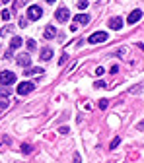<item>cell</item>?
Listing matches in <instances>:
<instances>
[{
  "label": "cell",
  "mask_w": 144,
  "mask_h": 163,
  "mask_svg": "<svg viewBox=\"0 0 144 163\" xmlns=\"http://www.w3.org/2000/svg\"><path fill=\"white\" fill-rule=\"evenodd\" d=\"M26 25H27V19L22 18V19H20V27H26Z\"/></svg>",
  "instance_id": "obj_29"
},
{
  "label": "cell",
  "mask_w": 144,
  "mask_h": 163,
  "mask_svg": "<svg viewBox=\"0 0 144 163\" xmlns=\"http://www.w3.org/2000/svg\"><path fill=\"white\" fill-rule=\"evenodd\" d=\"M78 8H80V10L88 8V0H80V2H78Z\"/></svg>",
  "instance_id": "obj_20"
},
{
  "label": "cell",
  "mask_w": 144,
  "mask_h": 163,
  "mask_svg": "<svg viewBox=\"0 0 144 163\" xmlns=\"http://www.w3.org/2000/svg\"><path fill=\"white\" fill-rule=\"evenodd\" d=\"M107 105H109V101L107 99H100V103H97V107L103 111V109H107Z\"/></svg>",
  "instance_id": "obj_16"
},
{
  "label": "cell",
  "mask_w": 144,
  "mask_h": 163,
  "mask_svg": "<svg viewBox=\"0 0 144 163\" xmlns=\"http://www.w3.org/2000/svg\"><path fill=\"white\" fill-rule=\"evenodd\" d=\"M10 29H12V27H4V29L0 31V35H8V33H10Z\"/></svg>",
  "instance_id": "obj_28"
},
{
  "label": "cell",
  "mask_w": 144,
  "mask_h": 163,
  "mask_svg": "<svg viewBox=\"0 0 144 163\" xmlns=\"http://www.w3.org/2000/svg\"><path fill=\"white\" fill-rule=\"evenodd\" d=\"M10 18H12V12L10 10H2V19H4V22H8Z\"/></svg>",
  "instance_id": "obj_17"
},
{
  "label": "cell",
  "mask_w": 144,
  "mask_h": 163,
  "mask_svg": "<svg viewBox=\"0 0 144 163\" xmlns=\"http://www.w3.org/2000/svg\"><path fill=\"white\" fill-rule=\"evenodd\" d=\"M59 132H60V134H68V126H60Z\"/></svg>",
  "instance_id": "obj_27"
},
{
  "label": "cell",
  "mask_w": 144,
  "mask_h": 163,
  "mask_svg": "<svg viewBox=\"0 0 144 163\" xmlns=\"http://www.w3.org/2000/svg\"><path fill=\"white\" fill-rule=\"evenodd\" d=\"M12 56H14V51H12V49H8V51H6V55H4V58H8V60H10Z\"/></svg>",
  "instance_id": "obj_22"
},
{
  "label": "cell",
  "mask_w": 144,
  "mask_h": 163,
  "mask_svg": "<svg viewBox=\"0 0 144 163\" xmlns=\"http://www.w3.org/2000/svg\"><path fill=\"white\" fill-rule=\"evenodd\" d=\"M93 87H97V89H100V87H105V82L103 80H97L96 84H93Z\"/></svg>",
  "instance_id": "obj_21"
},
{
  "label": "cell",
  "mask_w": 144,
  "mask_h": 163,
  "mask_svg": "<svg viewBox=\"0 0 144 163\" xmlns=\"http://www.w3.org/2000/svg\"><path fill=\"white\" fill-rule=\"evenodd\" d=\"M140 89H142V85H136V87L130 89V93H140Z\"/></svg>",
  "instance_id": "obj_26"
},
{
  "label": "cell",
  "mask_w": 144,
  "mask_h": 163,
  "mask_svg": "<svg viewBox=\"0 0 144 163\" xmlns=\"http://www.w3.org/2000/svg\"><path fill=\"white\" fill-rule=\"evenodd\" d=\"M16 62H18L22 68H29V64H31V58H29V55H20Z\"/></svg>",
  "instance_id": "obj_7"
},
{
  "label": "cell",
  "mask_w": 144,
  "mask_h": 163,
  "mask_svg": "<svg viewBox=\"0 0 144 163\" xmlns=\"http://www.w3.org/2000/svg\"><path fill=\"white\" fill-rule=\"evenodd\" d=\"M27 47H29V51H33V49H35V41L29 39V41H27Z\"/></svg>",
  "instance_id": "obj_24"
},
{
  "label": "cell",
  "mask_w": 144,
  "mask_h": 163,
  "mask_svg": "<svg viewBox=\"0 0 144 163\" xmlns=\"http://www.w3.org/2000/svg\"><path fill=\"white\" fill-rule=\"evenodd\" d=\"M10 87H8V85H2V87H0V97H10Z\"/></svg>",
  "instance_id": "obj_14"
},
{
  "label": "cell",
  "mask_w": 144,
  "mask_h": 163,
  "mask_svg": "<svg viewBox=\"0 0 144 163\" xmlns=\"http://www.w3.org/2000/svg\"><path fill=\"white\" fill-rule=\"evenodd\" d=\"M35 87L33 82H22V84L18 85V95H27V93H31Z\"/></svg>",
  "instance_id": "obj_3"
},
{
  "label": "cell",
  "mask_w": 144,
  "mask_h": 163,
  "mask_svg": "<svg viewBox=\"0 0 144 163\" xmlns=\"http://www.w3.org/2000/svg\"><path fill=\"white\" fill-rule=\"evenodd\" d=\"M10 105V99L8 97H0V109H6Z\"/></svg>",
  "instance_id": "obj_15"
},
{
  "label": "cell",
  "mask_w": 144,
  "mask_h": 163,
  "mask_svg": "<svg viewBox=\"0 0 144 163\" xmlns=\"http://www.w3.org/2000/svg\"><path fill=\"white\" fill-rule=\"evenodd\" d=\"M51 58H53V49L51 47L41 49V60H51Z\"/></svg>",
  "instance_id": "obj_9"
},
{
  "label": "cell",
  "mask_w": 144,
  "mask_h": 163,
  "mask_svg": "<svg viewBox=\"0 0 144 163\" xmlns=\"http://www.w3.org/2000/svg\"><path fill=\"white\" fill-rule=\"evenodd\" d=\"M35 74H43V68H26L23 76H35Z\"/></svg>",
  "instance_id": "obj_12"
},
{
  "label": "cell",
  "mask_w": 144,
  "mask_h": 163,
  "mask_svg": "<svg viewBox=\"0 0 144 163\" xmlns=\"http://www.w3.org/2000/svg\"><path fill=\"white\" fill-rule=\"evenodd\" d=\"M74 163H80V153H74Z\"/></svg>",
  "instance_id": "obj_30"
},
{
  "label": "cell",
  "mask_w": 144,
  "mask_h": 163,
  "mask_svg": "<svg viewBox=\"0 0 144 163\" xmlns=\"http://www.w3.org/2000/svg\"><path fill=\"white\" fill-rule=\"evenodd\" d=\"M22 152L23 153H31V146L29 144H22Z\"/></svg>",
  "instance_id": "obj_18"
},
{
  "label": "cell",
  "mask_w": 144,
  "mask_h": 163,
  "mask_svg": "<svg viewBox=\"0 0 144 163\" xmlns=\"http://www.w3.org/2000/svg\"><path fill=\"white\" fill-rule=\"evenodd\" d=\"M119 142H121V138H113V142H111V146H109V148H111V150H115V148L119 146Z\"/></svg>",
  "instance_id": "obj_19"
},
{
  "label": "cell",
  "mask_w": 144,
  "mask_h": 163,
  "mask_svg": "<svg viewBox=\"0 0 144 163\" xmlns=\"http://www.w3.org/2000/svg\"><path fill=\"white\" fill-rule=\"evenodd\" d=\"M109 27H111V29H115V31H119V29L123 27V19L119 18V16L111 18V19H109Z\"/></svg>",
  "instance_id": "obj_6"
},
{
  "label": "cell",
  "mask_w": 144,
  "mask_h": 163,
  "mask_svg": "<svg viewBox=\"0 0 144 163\" xmlns=\"http://www.w3.org/2000/svg\"><path fill=\"white\" fill-rule=\"evenodd\" d=\"M103 72H105L103 66H97V68H96V76H103Z\"/></svg>",
  "instance_id": "obj_23"
},
{
  "label": "cell",
  "mask_w": 144,
  "mask_h": 163,
  "mask_svg": "<svg viewBox=\"0 0 144 163\" xmlns=\"http://www.w3.org/2000/svg\"><path fill=\"white\" fill-rule=\"evenodd\" d=\"M41 16H43V10H41L39 6H29V8H27V18H29V19L35 22V19H39Z\"/></svg>",
  "instance_id": "obj_5"
},
{
  "label": "cell",
  "mask_w": 144,
  "mask_h": 163,
  "mask_svg": "<svg viewBox=\"0 0 144 163\" xmlns=\"http://www.w3.org/2000/svg\"><path fill=\"white\" fill-rule=\"evenodd\" d=\"M0 84H2V85L16 84V74H14V72H10V70H4L2 74H0Z\"/></svg>",
  "instance_id": "obj_2"
},
{
  "label": "cell",
  "mask_w": 144,
  "mask_h": 163,
  "mask_svg": "<svg viewBox=\"0 0 144 163\" xmlns=\"http://www.w3.org/2000/svg\"><path fill=\"white\" fill-rule=\"evenodd\" d=\"M74 22L76 23H90V16L88 14H76L74 16Z\"/></svg>",
  "instance_id": "obj_11"
},
{
  "label": "cell",
  "mask_w": 144,
  "mask_h": 163,
  "mask_svg": "<svg viewBox=\"0 0 144 163\" xmlns=\"http://www.w3.org/2000/svg\"><path fill=\"white\" fill-rule=\"evenodd\" d=\"M66 60H68V55H63V56H60V60H59V64H60V66H63V64L66 62Z\"/></svg>",
  "instance_id": "obj_25"
},
{
  "label": "cell",
  "mask_w": 144,
  "mask_h": 163,
  "mask_svg": "<svg viewBox=\"0 0 144 163\" xmlns=\"http://www.w3.org/2000/svg\"><path fill=\"white\" fill-rule=\"evenodd\" d=\"M103 41H107V33L105 31H96V33H92L88 37L90 45H97V43H103Z\"/></svg>",
  "instance_id": "obj_1"
},
{
  "label": "cell",
  "mask_w": 144,
  "mask_h": 163,
  "mask_svg": "<svg viewBox=\"0 0 144 163\" xmlns=\"http://www.w3.org/2000/svg\"><path fill=\"white\" fill-rule=\"evenodd\" d=\"M45 39H53V37H55V35H57V29H55V25H47V27H45Z\"/></svg>",
  "instance_id": "obj_10"
},
{
  "label": "cell",
  "mask_w": 144,
  "mask_h": 163,
  "mask_svg": "<svg viewBox=\"0 0 144 163\" xmlns=\"http://www.w3.org/2000/svg\"><path fill=\"white\" fill-rule=\"evenodd\" d=\"M20 47H22V39L14 37V39H12V43H10V49H12V51H16V49H20Z\"/></svg>",
  "instance_id": "obj_13"
},
{
  "label": "cell",
  "mask_w": 144,
  "mask_h": 163,
  "mask_svg": "<svg viewBox=\"0 0 144 163\" xmlns=\"http://www.w3.org/2000/svg\"><path fill=\"white\" fill-rule=\"evenodd\" d=\"M8 2H12V0H2V4H8Z\"/></svg>",
  "instance_id": "obj_31"
},
{
  "label": "cell",
  "mask_w": 144,
  "mask_h": 163,
  "mask_svg": "<svg viewBox=\"0 0 144 163\" xmlns=\"http://www.w3.org/2000/svg\"><path fill=\"white\" fill-rule=\"evenodd\" d=\"M47 2H49V4H53V2H55V0H47Z\"/></svg>",
  "instance_id": "obj_32"
},
{
  "label": "cell",
  "mask_w": 144,
  "mask_h": 163,
  "mask_svg": "<svg viewBox=\"0 0 144 163\" xmlns=\"http://www.w3.org/2000/svg\"><path fill=\"white\" fill-rule=\"evenodd\" d=\"M140 18H142V12H140V10H134V12H130V14H129L127 22H129V23H136Z\"/></svg>",
  "instance_id": "obj_8"
},
{
  "label": "cell",
  "mask_w": 144,
  "mask_h": 163,
  "mask_svg": "<svg viewBox=\"0 0 144 163\" xmlns=\"http://www.w3.org/2000/svg\"><path fill=\"white\" fill-rule=\"evenodd\" d=\"M55 18H57V22L66 23L68 19H70V12H68V8H59V10H57V14H55Z\"/></svg>",
  "instance_id": "obj_4"
}]
</instances>
